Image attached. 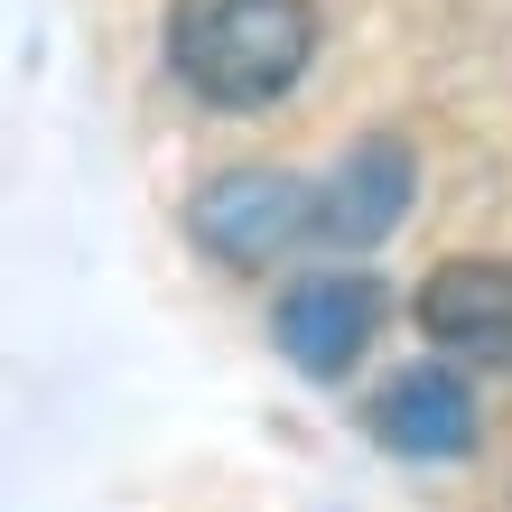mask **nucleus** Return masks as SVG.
Segmentation results:
<instances>
[{
  "label": "nucleus",
  "instance_id": "obj_1",
  "mask_svg": "<svg viewBox=\"0 0 512 512\" xmlns=\"http://www.w3.org/2000/svg\"><path fill=\"white\" fill-rule=\"evenodd\" d=\"M317 56V0H168V66L215 112L280 103Z\"/></svg>",
  "mask_w": 512,
  "mask_h": 512
},
{
  "label": "nucleus",
  "instance_id": "obj_2",
  "mask_svg": "<svg viewBox=\"0 0 512 512\" xmlns=\"http://www.w3.org/2000/svg\"><path fill=\"white\" fill-rule=\"evenodd\" d=\"M308 177H289V168H233L215 177V187L196 196V233H205V252H224L233 270H270L280 252L308 243Z\"/></svg>",
  "mask_w": 512,
  "mask_h": 512
},
{
  "label": "nucleus",
  "instance_id": "obj_3",
  "mask_svg": "<svg viewBox=\"0 0 512 512\" xmlns=\"http://www.w3.org/2000/svg\"><path fill=\"white\" fill-rule=\"evenodd\" d=\"M410 149L401 140H354L345 159H336V177L326 187H308V243H336V252H373L391 224L410 215Z\"/></svg>",
  "mask_w": 512,
  "mask_h": 512
},
{
  "label": "nucleus",
  "instance_id": "obj_4",
  "mask_svg": "<svg viewBox=\"0 0 512 512\" xmlns=\"http://www.w3.org/2000/svg\"><path fill=\"white\" fill-rule=\"evenodd\" d=\"M419 326H429L447 354H466V364H503L512 373V261L466 252V261L429 270V289H419Z\"/></svg>",
  "mask_w": 512,
  "mask_h": 512
},
{
  "label": "nucleus",
  "instance_id": "obj_5",
  "mask_svg": "<svg viewBox=\"0 0 512 512\" xmlns=\"http://www.w3.org/2000/svg\"><path fill=\"white\" fill-rule=\"evenodd\" d=\"M373 326H382V289L364 270H317L280 298V354L298 373H345L373 345Z\"/></svg>",
  "mask_w": 512,
  "mask_h": 512
},
{
  "label": "nucleus",
  "instance_id": "obj_6",
  "mask_svg": "<svg viewBox=\"0 0 512 512\" xmlns=\"http://www.w3.org/2000/svg\"><path fill=\"white\" fill-rule=\"evenodd\" d=\"M373 438L391 447V457H419V466L466 457L475 447V391L447 364H410V373H391L373 391Z\"/></svg>",
  "mask_w": 512,
  "mask_h": 512
}]
</instances>
